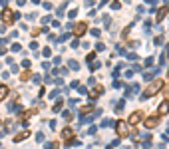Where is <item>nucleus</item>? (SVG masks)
Here are the masks:
<instances>
[{"instance_id":"20e7f679","label":"nucleus","mask_w":169,"mask_h":149,"mask_svg":"<svg viewBox=\"0 0 169 149\" xmlns=\"http://www.w3.org/2000/svg\"><path fill=\"white\" fill-rule=\"evenodd\" d=\"M12 20H14V12H12V10H8V8H6V10L2 12V22H4V24H10Z\"/></svg>"},{"instance_id":"6e6552de","label":"nucleus","mask_w":169,"mask_h":149,"mask_svg":"<svg viewBox=\"0 0 169 149\" xmlns=\"http://www.w3.org/2000/svg\"><path fill=\"white\" fill-rule=\"evenodd\" d=\"M62 137L64 139H72L74 137V129H72V127H66V129L62 131Z\"/></svg>"},{"instance_id":"9d476101","label":"nucleus","mask_w":169,"mask_h":149,"mask_svg":"<svg viewBox=\"0 0 169 149\" xmlns=\"http://www.w3.org/2000/svg\"><path fill=\"white\" fill-rule=\"evenodd\" d=\"M8 96V86H0V101Z\"/></svg>"},{"instance_id":"423d86ee","label":"nucleus","mask_w":169,"mask_h":149,"mask_svg":"<svg viewBox=\"0 0 169 149\" xmlns=\"http://www.w3.org/2000/svg\"><path fill=\"white\" fill-rule=\"evenodd\" d=\"M165 113H169V100H165L161 105H159V112L155 113V116H159V117H161V116H165Z\"/></svg>"},{"instance_id":"f03ea898","label":"nucleus","mask_w":169,"mask_h":149,"mask_svg":"<svg viewBox=\"0 0 169 149\" xmlns=\"http://www.w3.org/2000/svg\"><path fill=\"white\" fill-rule=\"evenodd\" d=\"M116 131H117V135H120V137H125V135H128V123H125V121H117Z\"/></svg>"},{"instance_id":"1a4fd4ad","label":"nucleus","mask_w":169,"mask_h":149,"mask_svg":"<svg viewBox=\"0 0 169 149\" xmlns=\"http://www.w3.org/2000/svg\"><path fill=\"white\" fill-rule=\"evenodd\" d=\"M28 135H30V131H22V133H18V135L14 137V141H22V139H26Z\"/></svg>"},{"instance_id":"9b49d317","label":"nucleus","mask_w":169,"mask_h":149,"mask_svg":"<svg viewBox=\"0 0 169 149\" xmlns=\"http://www.w3.org/2000/svg\"><path fill=\"white\" fill-rule=\"evenodd\" d=\"M165 14H167V6H165V8H161V10H159V14H157V22H161V20L165 18Z\"/></svg>"},{"instance_id":"f257e3e1","label":"nucleus","mask_w":169,"mask_h":149,"mask_svg":"<svg viewBox=\"0 0 169 149\" xmlns=\"http://www.w3.org/2000/svg\"><path fill=\"white\" fill-rule=\"evenodd\" d=\"M161 88H163V80H153V82H151L149 86L145 88V92H143V96H145V97H151L153 93H157V92H159Z\"/></svg>"},{"instance_id":"f8f14e48","label":"nucleus","mask_w":169,"mask_h":149,"mask_svg":"<svg viewBox=\"0 0 169 149\" xmlns=\"http://www.w3.org/2000/svg\"><path fill=\"white\" fill-rule=\"evenodd\" d=\"M101 92H104V88H101V86H96V88H94V92H92V96H100Z\"/></svg>"},{"instance_id":"39448f33","label":"nucleus","mask_w":169,"mask_h":149,"mask_svg":"<svg viewBox=\"0 0 169 149\" xmlns=\"http://www.w3.org/2000/svg\"><path fill=\"white\" fill-rule=\"evenodd\" d=\"M157 123H159V116H151V117L145 119V127H149V129H153Z\"/></svg>"},{"instance_id":"0eeeda50","label":"nucleus","mask_w":169,"mask_h":149,"mask_svg":"<svg viewBox=\"0 0 169 149\" xmlns=\"http://www.w3.org/2000/svg\"><path fill=\"white\" fill-rule=\"evenodd\" d=\"M84 32H86V22H80V24H76V28H74V34H76V36H82Z\"/></svg>"},{"instance_id":"7ed1b4c3","label":"nucleus","mask_w":169,"mask_h":149,"mask_svg":"<svg viewBox=\"0 0 169 149\" xmlns=\"http://www.w3.org/2000/svg\"><path fill=\"white\" fill-rule=\"evenodd\" d=\"M141 117H143L141 109H137V112H133L132 116L128 117V123H132V125H137V121H139V119H141Z\"/></svg>"},{"instance_id":"ddd939ff","label":"nucleus","mask_w":169,"mask_h":149,"mask_svg":"<svg viewBox=\"0 0 169 149\" xmlns=\"http://www.w3.org/2000/svg\"><path fill=\"white\" fill-rule=\"evenodd\" d=\"M80 112H82V113H88V112H92V105H84V108L80 109Z\"/></svg>"}]
</instances>
